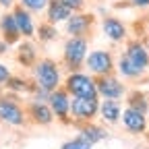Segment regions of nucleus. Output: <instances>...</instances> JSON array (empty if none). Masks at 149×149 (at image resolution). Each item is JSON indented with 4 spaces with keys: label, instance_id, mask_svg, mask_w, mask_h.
<instances>
[{
    "label": "nucleus",
    "instance_id": "6",
    "mask_svg": "<svg viewBox=\"0 0 149 149\" xmlns=\"http://www.w3.org/2000/svg\"><path fill=\"white\" fill-rule=\"evenodd\" d=\"M100 116V97H72L70 100V122H91Z\"/></svg>",
    "mask_w": 149,
    "mask_h": 149
},
{
    "label": "nucleus",
    "instance_id": "20",
    "mask_svg": "<svg viewBox=\"0 0 149 149\" xmlns=\"http://www.w3.org/2000/svg\"><path fill=\"white\" fill-rule=\"evenodd\" d=\"M0 31H2V40L8 42L10 46L19 44V40H21V33H19V27L15 23L13 13H4L2 17H0Z\"/></svg>",
    "mask_w": 149,
    "mask_h": 149
},
{
    "label": "nucleus",
    "instance_id": "5",
    "mask_svg": "<svg viewBox=\"0 0 149 149\" xmlns=\"http://www.w3.org/2000/svg\"><path fill=\"white\" fill-rule=\"evenodd\" d=\"M83 68L89 74H93V77L110 74V72H116V58H114V54H112L110 50L95 48V50H89Z\"/></svg>",
    "mask_w": 149,
    "mask_h": 149
},
{
    "label": "nucleus",
    "instance_id": "13",
    "mask_svg": "<svg viewBox=\"0 0 149 149\" xmlns=\"http://www.w3.org/2000/svg\"><path fill=\"white\" fill-rule=\"evenodd\" d=\"M13 17H15V23L19 27V33H21L23 40H31V37H35V19H33V13H29L27 8L23 6H15L13 10Z\"/></svg>",
    "mask_w": 149,
    "mask_h": 149
},
{
    "label": "nucleus",
    "instance_id": "10",
    "mask_svg": "<svg viewBox=\"0 0 149 149\" xmlns=\"http://www.w3.org/2000/svg\"><path fill=\"white\" fill-rule=\"evenodd\" d=\"M25 112H27V120L31 124H37V126H50L56 116L52 108L48 106V102H35V100H29V104L25 106Z\"/></svg>",
    "mask_w": 149,
    "mask_h": 149
},
{
    "label": "nucleus",
    "instance_id": "3",
    "mask_svg": "<svg viewBox=\"0 0 149 149\" xmlns=\"http://www.w3.org/2000/svg\"><path fill=\"white\" fill-rule=\"evenodd\" d=\"M62 87L68 91L70 97H95L97 95L95 77L89 74L85 68L66 72V77L62 81Z\"/></svg>",
    "mask_w": 149,
    "mask_h": 149
},
{
    "label": "nucleus",
    "instance_id": "31",
    "mask_svg": "<svg viewBox=\"0 0 149 149\" xmlns=\"http://www.w3.org/2000/svg\"><path fill=\"white\" fill-rule=\"evenodd\" d=\"M147 120H149V110H147Z\"/></svg>",
    "mask_w": 149,
    "mask_h": 149
},
{
    "label": "nucleus",
    "instance_id": "1",
    "mask_svg": "<svg viewBox=\"0 0 149 149\" xmlns=\"http://www.w3.org/2000/svg\"><path fill=\"white\" fill-rule=\"evenodd\" d=\"M31 81L35 85L48 89V91L58 89L64 81L62 64H58L54 58H50V56H44V58H40L31 68Z\"/></svg>",
    "mask_w": 149,
    "mask_h": 149
},
{
    "label": "nucleus",
    "instance_id": "4",
    "mask_svg": "<svg viewBox=\"0 0 149 149\" xmlns=\"http://www.w3.org/2000/svg\"><path fill=\"white\" fill-rule=\"evenodd\" d=\"M0 122L13 126V128H23L27 126V112L25 106L17 97L10 95H0Z\"/></svg>",
    "mask_w": 149,
    "mask_h": 149
},
{
    "label": "nucleus",
    "instance_id": "18",
    "mask_svg": "<svg viewBox=\"0 0 149 149\" xmlns=\"http://www.w3.org/2000/svg\"><path fill=\"white\" fill-rule=\"evenodd\" d=\"M40 60V54H37V46L31 42V40H25V42H19L17 46V62L21 64L23 68H33V64Z\"/></svg>",
    "mask_w": 149,
    "mask_h": 149
},
{
    "label": "nucleus",
    "instance_id": "14",
    "mask_svg": "<svg viewBox=\"0 0 149 149\" xmlns=\"http://www.w3.org/2000/svg\"><path fill=\"white\" fill-rule=\"evenodd\" d=\"M122 100H100V116L104 124H110L114 126L120 122V116H122Z\"/></svg>",
    "mask_w": 149,
    "mask_h": 149
},
{
    "label": "nucleus",
    "instance_id": "11",
    "mask_svg": "<svg viewBox=\"0 0 149 149\" xmlns=\"http://www.w3.org/2000/svg\"><path fill=\"white\" fill-rule=\"evenodd\" d=\"M93 29V15L91 13H72L66 21H64V33L66 35H85L89 37Z\"/></svg>",
    "mask_w": 149,
    "mask_h": 149
},
{
    "label": "nucleus",
    "instance_id": "7",
    "mask_svg": "<svg viewBox=\"0 0 149 149\" xmlns=\"http://www.w3.org/2000/svg\"><path fill=\"white\" fill-rule=\"evenodd\" d=\"M95 87H97L100 100H124L126 91H128L124 81L118 79V74H114V72L95 77Z\"/></svg>",
    "mask_w": 149,
    "mask_h": 149
},
{
    "label": "nucleus",
    "instance_id": "22",
    "mask_svg": "<svg viewBox=\"0 0 149 149\" xmlns=\"http://www.w3.org/2000/svg\"><path fill=\"white\" fill-rule=\"evenodd\" d=\"M124 100H126V106L128 108L139 110V112H145V114H147V110H149V95H147L145 91H139V89L126 91Z\"/></svg>",
    "mask_w": 149,
    "mask_h": 149
},
{
    "label": "nucleus",
    "instance_id": "16",
    "mask_svg": "<svg viewBox=\"0 0 149 149\" xmlns=\"http://www.w3.org/2000/svg\"><path fill=\"white\" fill-rule=\"evenodd\" d=\"M74 10L64 4L62 0H50L48 6H46V21L52 25H64V21L72 15Z\"/></svg>",
    "mask_w": 149,
    "mask_h": 149
},
{
    "label": "nucleus",
    "instance_id": "2",
    "mask_svg": "<svg viewBox=\"0 0 149 149\" xmlns=\"http://www.w3.org/2000/svg\"><path fill=\"white\" fill-rule=\"evenodd\" d=\"M89 54V37L85 35H66L62 46V68L66 72L81 70L85 66V58Z\"/></svg>",
    "mask_w": 149,
    "mask_h": 149
},
{
    "label": "nucleus",
    "instance_id": "26",
    "mask_svg": "<svg viewBox=\"0 0 149 149\" xmlns=\"http://www.w3.org/2000/svg\"><path fill=\"white\" fill-rule=\"evenodd\" d=\"M10 74H13L10 68H8L4 62H0V87H4V85H6V81L10 79Z\"/></svg>",
    "mask_w": 149,
    "mask_h": 149
},
{
    "label": "nucleus",
    "instance_id": "15",
    "mask_svg": "<svg viewBox=\"0 0 149 149\" xmlns=\"http://www.w3.org/2000/svg\"><path fill=\"white\" fill-rule=\"evenodd\" d=\"M122 54L128 56V58L133 60L137 66H141L143 70L149 68V50H147V46H145L143 42H139V40H128Z\"/></svg>",
    "mask_w": 149,
    "mask_h": 149
},
{
    "label": "nucleus",
    "instance_id": "21",
    "mask_svg": "<svg viewBox=\"0 0 149 149\" xmlns=\"http://www.w3.org/2000/svg\"><path fill=\"white\" fill-rule=\"evenodd\" d=\"M13 95L19 93V95H25V93H31V87H33V81L25 74H10V79L6 81L4 85Z\"/></svg>",
    "mask_w": 149,
    "mask_h": 149
},
{
    "label": "nucleus",
    "instance_id": "32",
    "mask_svg": "<svg viewBox=\"0 0 149 149\" xmlns=\"http://www.w3.org/2000/svg\"><path fill=\"white\" fill-rule=\"evenodd\" d=\"M114 2H118V0H114Z\"/></svg>",
    "mask_w": 149,
    "mask_h": 149
},
{
    "label": "nucleus",
    "instance_id": "23",
    "mask_svg": "<svg viewBox=\"0 0 149 149\" xmlns=\"http://www.w3.org/2000/svg\"><path fill=\"white\" fill-rule=\"evenodd\" d=\"M35 37H37V40H40L42 44H50V42H56V40L60 37V31H58V27H56V25L44 21V23L37 25V29H35Z\"/></svg>",
    "mask_w": 149,
    "mask_h": 149
},
{
    "label": "nucleus",
    "instance_id": "29",
    "mask_svg": "<svg viewBox=\"0 0 149 149\" xmlns=\"http://www.w3.org/2000/svg\"><path fill=\"white\" fill-rule=\"evenodd\" d=\"M8 50H10V44H8V42H4V40H0V56L8 54Z\"/></svg>",
    "mask_w": 149,
    "mask_h": 149
},
{
    "label": "nucleus",
    "instance_id": "27",
    "mask_svg": "<svg viewBox=\"0 0 149 149\" xmlns=\"http://www.w3.org/2000/svg\"><path fill=\"white\" fill-rule=\"evenodd\" d=\"M62 2H64V4H68L74 13H77V10H83V8H85L87 0H62Z\"/></svg>",
    "mask_w": 149,
    "mask_h": 149
},
{
    "label": "nucleus",
    "instance_id": "12",
    "mask_svg": "<svg viewBox=\"0 0 149 149\" xmlns=\"http://www.w3.org/2000/svg\"><path fill=\"white\" fill-rule=\"evenodd\" d=\"M102 33L114 44H122L128 37V29L118 17H106L102 21Z\"/></svg>",
    "mask_w": 149,
    "mask_h": 149
},
{
    "label": "nucleus",
    "instance_id": "24",
    "mask_svg": "<svg viewBox=\"0 0 149 149\" xmlns=\"http://www.w3.org/2000/svg\"><path fill=\"white\" fill-rule=\"evenodd\" d=\"M21 2V6L23 8H27L29 13H44L46 10V6H48V2L50 0H19Z\"/></svg>",
    "mask_w": 149,
    "mask_h": 149
},
{
    "label": "nucleus",
    "instance_id": "9",
    "mask_svg": "<svg viewBox=\"0 0 149 149\" xmlns=\"http://www.w3.org/2000/svg\"><path fill=\"white\" fill-rule=\"evenodd\" d=\"M70 95L68 91L60 85L58 89L50 91V97H48V106L52 108L56 120H60L64 124H70Z\"/></svg>",
    "mask_w": 149,
    "mask_h": 149
},
{
    "label": "nucleus",
    "instance_id": "8",
    "mask_svg": "<svg viewBox=\"0 0 149 149\" xmlns=\"http://www.w3.org/2000/svg\"><path fill=\"white\" fill-rule=\"evenodd\" d=\"M120 124H122L124 133L133 135V137H143V135H147V130H149L147 114H145V112H139V110H133L128 106H124V110H122Z\"/></svg>",
    "mask_w": 149,
    "mask_h": 149
},
{
    "label": "nucleus",
    "instance_id": "25",
    "mask_svg": "<svg viewBox=\"0 0 149 149\" xmlns=\"http://www.w3.org/2000/svg\"><path fill=\"white\" fill-rule=\"evenodd\" d=\"M60 149H93V145L87 143V141L81 139V137H72V139L64 141V143L60 145Z\"/></svg>",
    "mask_w": 149,
    "mask_h": 149
},
{
    "label": "nucleus",
    "instance_id": "28",
    "mask_svg": "<svg viewBox=\"0 0 149 149\" xmlns=\"http://www.w3.org/2000/svg\"><path fill=\"white\" fill-rule=\"evenodd\" d=\"M130 6H137V8H147L149 6V0H128Z\"/></svg>",
    "mask_w": 149,
    "mask_h": 149
},
{
    "label": "nucleus",
    "instance_id": "30",
    "mask_svg": "<svg viewBox=\"0 0 149 149\" xmlns=\"http://www.w3.org/2000/svg\"><path fill=\"white\" fill-rule=\"evenodd\" d=\"M15 4V0H0V6H2V8H10Z\"/></svg>",
    "mask_w": 149,
    "mask_h": 149
},
{
    "label": "nucleus",
    "instance_id": "17",
    "mask_svg": "<svg viewBox=\"0 0 149 149\" xmlns=\"http://www.w3.org/2000/svg\"><path fill=\"white\" fill-rule=\"evenodd\" d=\"M77 137L85 139V141L91 143V145H97V143H102V141L108 139V130H106L102 124H97L95 120H91V122L79 124V133H77Z\"/></svg>",
    "mask_w": 149,
    "mask_h": 149
},
{
    "label": "nucleus",
    "instance_id": "19",
    "mask_svg": "<svg viewBox=\"0 0 149 149\" xmlns=\"http://www.w3.org/2000/svg\"><path fill=\"white\" fill-rule=\"evenodd\" d=\"M116 70H118V74H120L122 79H130V81L141 79L143 74L147 72V70H143L141 66H137V64L130 60L128 56H124V54L118 56V60H116Z\"/></svg>",
    "mask_w": 149,
    "mask_h": 149
}]
</instances>
